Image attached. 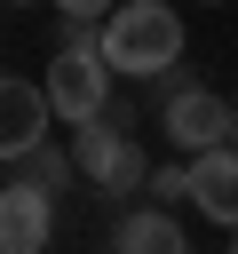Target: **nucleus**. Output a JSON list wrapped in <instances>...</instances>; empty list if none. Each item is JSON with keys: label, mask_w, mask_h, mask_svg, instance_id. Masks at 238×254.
Returning <instances> with one entry per match:
<instances>
[{"label": "nucleus", "mask_w": 238, "mask_h": 254, "mask_svg": "<svg viewBox=\"0 0 238 254\" xmlns=\"http://www.w3.org/2000/svg\"><path fill=\"white\" fill-rule=\"evenodd\" d=\"M48 8H56V16H95V24H103L119 0H48Z\"/></svg>", "instance_id": "obj_11"}, {"label": "nucleus", "mask_w": 238, "mask_h": 254, "mask_svg": "<svg viewBox=\"0 0 238 254\" xmlns=\"http://www.w3.org/2000/svg\"><path fill=\"white\" fill-rule=\"evenodd\" d=\"M151 87H159V135H167L182 159H190V151H214V143H238V103L214 95L206 79H190L182 64L159 71Z\"/></svg>", "instance_id": "obj_2"}, {"label": "nucleus", "mask_w": 238, "mask_h": 254, "mask_svg": "<svg viewBox=\"0 0 238 254\" xmlns=\"http://www.w3.org/2000/svg\"><path fill=\"white\" fill-rule=\"evenodd\" d=\"M230 254H238V230H230Z\"/></svg>", "instance_id": "obj_12"}, {"label": "nucleus", "mask_w": 238, "mask_h": 254, "mask_svg": "<svg viewBox=\"0 0 238 254\" xmlns=\"http://www.w3.org/2000/svg\"><path fill=\"white\" fill-rule=\"evenodd\" d=\"M71 159H79V183H95L103 198H135V190L151 183V159H143V143L127 135V119H119V111H95V119H79V135H71Z\"/></svg>", "instance_id": "obj_3"}, {"label": "nucleus", "mask_w": 238, "mask_h": 254, "mask_svg": "<svg viewBox=\"0 0 238 254\" xmlns=\"http://www.w3.org/2000/svg\"><path fill=\"white\" fill-rule=\"evenodd\" d=\"M103 64L119 71V79H159V71H175L182 64V8H167V0H119L111 16H103Z\"/></svg>", "instance_id": "obj_1"}, {"label": "nucleus", "mask_w": 238, "mask_h": 254, "mask_svg": "<svg viewBox=\"0 0 238 254\" xmlns=\"http://www.w3.org/2000/svg\"><path fill=\"white\" fill-rule=\"evenodd\" d=\"M48 119H56L48 87H32V79L0 71V159H8V167H16L32 143H48Z\"/></svg>", "instance_id": "obj_6"}, {"label": "nucleus", "mask_w": 238, "mask_h": 254, "mask_svg": "<svg viewBox=\"0 0 238 254\" xmlns=\"http://www.w3.org/2000/svg\"><path fill=\"white\" fill-rule=\"evenodd\" d=\"M111 64H103V48H56V64H48V103H56V119H95V111H111Z\"/></svg>", "instance_id": "obj_4"}, {"label": "nucleus", "mask_w": 238, "mask_h": 254, "mask_svg": "<svg viewBox=\"0 0 238 254\" xmlns=\"http://www.w3.org/2000/svg\"><path fill=\"white\" fill-rule=\"evenodd\" d=\"M190 206L222 230H238V143H214V151H190Z\"/></svg>", "instance_id": "obj_7"}, {"label": "nucleus", "mask_w": 238, "mask_h": 254, "mask_svg": "<svg viewBox=\"0 0 238 254\" xmlns=\"http://www.w3.org/2000/svg\"><path fill=\"white\" fill-rule=\"evenodd\" d=\"M16 8H24V0H16Z\"/></svg>", "instance_id": "obj_13"}, {"label": "nucleus", "mask_w": 238, "mask_h": 254, "mask_svg": "<svg viewBox=\"0 0 238 254\" xmlns=\"http://www.w3.org/2000/svg\"><path fill=\"white\" fill-rule=\"evenodd\" d=\"M16 175H24V183H40L48 198H63V190H71V175H79V159H71V151H56V143H32V151L16 159Z\"/></svg>", "instance_id": "obj_9"}, {"label": "nucleus", "mask_w": 238, "mask_h": 254, "mask_svg": "<svg viewBox=\"0 0 238 254\" xmlns=\"http://www.w3.org/2000/svg\"><path fill=\"white\" fill-rule=\"evenodd\" d=\"M143 190H151V206H175V198L190 206V159H182V167H151Z\"/></svg>", "instance_id": "obj_10"}, {"label": "nucleus", "mask_w": 238, "mask_h": 254, "mask_svg": "<svg viewBox=\"0 0 238 254\" xmlns=\"http://www.w3.org/2000/svg\"><path fill=\"white\" fill-rule=\"evenodd\" d=\"M111 254H190V246H182V222H175V206H135V214H119V230H111Z\"/></svg>", "instance_id": "obj_8"}, {"label": "nucleus", "mask_w": 238, "mask_h": 254, "mask_svg": "<svg viewBox=\"0 0 238 254\" xmlns=\"http://www.w3.org/2000/svg\"><path fill=\"white\" fill-rule=\"evenodd\" d=\"M48 238H56V198L16 175L0 190V254H48Z\"/></svg>", "instance_id": "obj_5"}]
</instances>
